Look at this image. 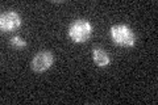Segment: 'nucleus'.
Instances as JSON below:
<instances>
[{
  "mask_svg": "<svg viewBox=\"0 0 158 105\" xmlns=\"http://www.w3.org/2000/svg\"><path fill=\"white\" fill-rule=\"evenodd\" d=\"M9 42H11V45L15 49H24V47H27V41L23 37H20V36H13Z\"/></svg>",
  "mask_w": 158,
  "mask_h": 105,
  "instance_id": "6",
  "label": "nucleus"
},
{
  "mask_svg": "<svg viewBox=\"0 0 158 105\" xmlns=\"http://www.w3.org/2000/svg\"><path fill=\"white\" fill-rule=\"evenodd\" d=\"M53 62H54L53 54L50 51H48V50H42V51H38L36 55L33 57L32 70L37 74H42L52 67Z\"/></svg>",
  "mask_w": 158,
  "mask_h": 105,
  "instance_id": "3",
  "label": "nucleus"
},
{
  "mask_svg": "<svg viewBox=\"0 0 158 105\" xmlns=\"http://www.w3.org/2000/svg\"><path fill=\"white\" fill-rule=\"evenodd\" d=\"M94 32L92 24L86 18H78L69 25L67 36L75 43H85L91 38Z\"/></svg>",
  "mask_w": 158,
  "mask_h": 105,
  "instance_id": "1",
  "label": "nucleus"
},
{
  "mask_svg": "<svg viewBox=\"0 0 158 105\" xmlns=\"http://www.w3.org/2000/svg\"><path fill=\"white\" fill-rule=\"evenodd\" d=\"M112 42L120 47H133L136 43V34L127 24H115L110 29Z\"/></svg>",
  "mask_w": 158,
  "mask_h": 105,
  "instance_id": "2",
  "label": "nucleus"
},
{
  "mask_svg": "<svg viewBox=\"0 0 158 105\" xmlns=\"http://www.w3.org/2000/svg\"><path fill=\"white\" fill-rule=\"evenodd\" d=\"M21 16L16 11H7L0 16V29L3 32H15L21 26Z\"/></svg>",
  "mask_w": 158,
  "mask_h": 105,
  "instance_id": "4",
  "label": "nucleus"
},
{
  "mask_svg": "<svg viewBox=\"0 0 158 105\" xmlns=\"http://www.w3.org/2000/svg\"><path fill=\"white\" fill-rule=\"evenodd\" d=\"M92 59H94V63L100 68L110 66V63H111V58L108 55V53L104 49H100V47L92 49Z\"/></svg>",
  "mask_w": 158,
  "mask_h": 105,
  "instance_id": "5",
  "label": "nucleus"
}]
</instances>
